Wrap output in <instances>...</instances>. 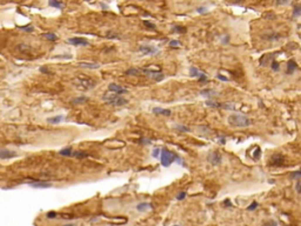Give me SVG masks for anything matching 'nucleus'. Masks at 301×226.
<instances>
[{"label": "nucleus", "mask_w": 301, "mask_h": 226, "mask_svg": "<svg viewBox=\"0 0 301 226\" xmlns=\"http://www.w3.org/2000/svg\"><path fill=\"white\" fill-rule=\"evenodd\" d=\"M207 79H208V78H207V75H206V74H205V73H202V74H201V75H200V77H199V78H198V80H199V81H200V83H203V81H207Z\"/></svg>", "instance_id": "nucleus-43"}, {"label": "nucleus", "mask_w": 301, "mask_h": 226, "mask_svg": "<svg viewBox=\"0 0 301 226\" xmlns=\"http://www.w3.org/2000/svg\"><path fill=\"white\" fill-rule=\"evenodd\" d=\"M16 50H17L18 52L23 53V54H27V53H30V52H31L32 47H31L30 45L25 44V43H21V44H18V45L16 46Z\"/></svg>", "instance_id": "nucleus-14"}, {"label": "nucleus", "mask_w": 301, "mask_h": 226, "mask_svg": "<svg viewBox=\"0 0 301 226\" xmlns=\"http://www.w3.org/2000/svg\"><path fill=\"white\" fill-rule=\"evenodd\" d=\"M301 14V7L300 6H294V9H293V12H292V17H294V18H296V17H299Z\"/></svg>", "instance_id": "nucleus-30"}, {"label": "nucleus", "mask_w": 301, "mask_h": 226, "mask_svg": "<svg viewBox=\"0 0 301 226\" xmlns=\"http://www.w3.org/2000/svg\"><path fill=\"white\" fill-rule=\"evenodd\" d=\"M216 78H218V79H220V80H222V81H228V78L222 77L221 74H216Z\"/></svg>", "instance_id": "nucleus-49"}, {"label": "nucleus", "mask_w": 301, "mask_h": 226, "mask_svg": "<svg viewBox=\"0 0 301 226\" xmlns=\"http://www.w3.org/2000/svg\"><path fill=\"white\" fill-rule=\"evenodd\" d=\"M160 153H161V149H160V148H154L153 152H152V157L159 158V157H160Z\"/></svg>", "instance_id": "nucleus-39"}, {"label": "nucleus", "mask_w": 301, "mask_h": 226, "mask_svg": "<svg viewBox=\"0 0 301 226\" xmlns=\"http://www.w3.org/2000/svg\"><path fill=\"white\" fill-rule=\"evenodd\" d=\"M64 119H65V117L61 115V114H59V115H54V117L47 118V123H49V124H59V123H61Z\"/></svg>", "instance_id": "nucleus-19"}, {"label": "nucleus", "mask_w": 301, "mask_h": 226, "mask_svg": "<svg viewBox=\"0 0 301 226\" xmlns=\"http://www.w3.org/2000/svg\"><path fill=\"white\" fill-rule=\"evenodd\" d=\"M300 187H301V181L300 180H296V184H295V190L297 193H300Z\"/></svg>", "instance_id": "nucleus-48"}, {"label": "nucleus", "mask_w": 301, "mask_h": 226, "mask_svg": "<svg viewBox=\"0 0 301 226\" xmlns=\"http://www.w3.org/2000/svg\"><path fill=\"white\" fill-rule=\"evenodd\" d=\"M186 194H187L186 192H180V193L178 194L177 199H178V200H184V199H185V197H186Z\"/></svg>", "instance_id": "nucleus-46"}, {"label": "nucleus", "mask_w": 301, "mask_h": 226, "mask_svg": "<svg viewBox=\"0 0 301 226\" xmlns=\"http://www.w3.org/2000/svg\"><path fill=\"white\" fill-rule=\"evenodd\" d=\"M79 67H83V68H90V69H97L99 68V64H95V62H87V61H81L78 64Z\"/></svg>", "instance_id": "nucleus-18"}, {"label": "nucleus", "mask_w": 301, "mask_h": 226, "mask_svg": "<svg viewBox=\"0 0 301 226\" xmlns=\"http://www.w3.org/2000/svg\"><path fill=\"white\" fill-rule=\"evenodd\" d=\"M141 72H140V68H138V67H131V68H128V69H126L125 71V74L126 75H139Z\"/></svg>", "instance_id": "nucleus-20"}, {"label": "nucleus", "mask_w": 301, "mask_h": 226, "mask_svg": "<svg viewBox=\"0 0 301 226\" xmlns=\"http://www.w3.org/2000/svg\"><path fill=\"white\" fill-rule=\"evenodd\" d=\"M260 154H261V151H260L259 147H256V152H255V154L253 156V158H254V159H259V158H260Z\"/></svg>", "instance_id": "nucleus-47"}, {"label": "nucleus", "mask_w": 301, "mask_h": 226, "mask_svg": "<svg viewBox=\"0 0 301 226\" xmlns=\"http://www.w3.org/2000/svg\"><path fill=\"white\" fill-rule=\"evenodd\" d=\"M142 23H143V25H145V26H146L147 28H149V30H155V28H157L155 24H153V23H150V21H148V20H143Z\"/></svg>", "instance_id": "nucleus-35"}, {"label": "nucleus", "mask_w": 301, "mask_h": 226, "mask_svg": "<svg viewBox=\"0 0 301 226\" xmlns=\"http://www.w3.org/2000/svg\"><path fill=\"white\" fill-rule=\"evenodd\" d=\"M300 178H301V172L299 170L292 172V174H290V179L292 180H300Z\"/></svg>", "instance_id": "nucleus-33"}, {"label": "nucleus", "mask_w": 301, "mask_h": 226, "mask_svg": "<svg viewBox=\"0 0 301 226\" xmlns=\"http://www.w3.org/2000/svg\"><path fill=\"white\" fill-rule=\"evenodd\" d=\"M296 68H297V64L295 62L294 59H290L287 61V71H286L287 74H293Z\"/></svg>", "instance_id": "nucleus-17"}, {"label": "nucleus", "mask_w": 301, "mask_h": 226, "mask_svg": "<svg viewBox=\"0 0 301 226\" xmlns=\"http://www.w3.org/2000/svg\"><path fill=\"white\" fill-rule=\"evenodd\" d=\"M170 46L171 47H175V46H181V43L179 40H171L170 41Z\"/></svg>", "instance_id": "nucleus-42"}, {"label": "nucleus", "mask_w": 301, "mask_h": 226, "mask_svg": "<svg viewBox=\"0 0 301 226\" xmlns=\"http://www.w3.org/2000/svg\"><path fill=\"white\" fill-rule=\"evenodd\" d=\"M140 144H142V145H149V144H152V141H150L149 139L142 138V139H140Z\"/></svg>", "instance_id": "nucleus-45"}, {"label": "nucleus", "mask_w": 301, "mask_h": 226, "mask_svg": "<svg viewBox=\"0 0 301 226\" xmlns=\"http://www.w3.org/2000/svg\"><path fill=\"white\" fill-rule=\"evenodd\" d=\"M102 100L106 101L107 104L112 105V106H124L126 104H128V100L120 96V94H115V93H106L102 96Z\"/></svg>", "instance_id": "nucleus-4"}, {"label": "nucleus", "mask_w": 301, "mask_h": 226, "mask_svg": "<svg viewBox=\"0 0 301 226\" xmlns=\"http://www.w3.org/2000/svg\"><path fill=\"white\" fill-rule=\"evenodd\" d=\"M258 205H259L258 201H253V203L247 207V211H253V210H255V208L258 207Z\"/></svg>", "instance_id": "nucleus-41"}, {"label": "nucleus", "mask_w": 301, "mask_h": 226, "mask_svg": "<svg viewBox=\"0 0 301 226\" xmlns=\"http://www.w3.org/2000/svg\"><path fill=\"white\" fill-rule=\"evenodd\" d=\"M106 38L107 39H121L120 35L114 31H107L106 32Z\"/></svg>", "instance_id": "nucleus-26"}, {"label": "nucleus", "mask_w": 301, "mask_h": 226, "mask_svg": "<svg viewBox=\"0 0 301 226\" xmlns=\"http://www.w3.org/2000/svg\"><path fill=\"white\" fill-rule=\"evenodd\" d=\"M152 204H149V203H147V201H143V203H140V204H138L136 205V211H139V212H146V211H149V210H152Z\"/></svg>", "instance_id": "nucleus-16"}, {"label": "nucleus", "mask_w": 301, "mask_h": 226, "mask_svg": "<svg viewBox=\"0 0 301 226\" xmlns=\"http://www.w3.org/2000/svg\"><path fill=\"white\" fill-rule=\"evenodd\" d=\"M73 85L75 89L81 92H87V91L93 90L97 86V81L90 77H86L84 74H79L78 77L73 80Z\"/></svg>", "instance_id": "nucleus-1"}, {"label": "nucleus", "mask_w": 301, "mask_h": 226, "mask_svg": "<svg viewBox=\"0 0 301 226\" xmlns=\"http://www.w3.org/2000/svg\"><path fill=\"white\" fill-rule=\"evenodd\" d=\"M160 154H161V156H160V163H161V165H163V166H165V167L171 166L174 162L180 163L182 166L185 165V164L182 163L181 158H180V157H178L175 153H173L172 151H168V149L164 148V149H161V153H160Z\"/></svg>", "instance_id": "nucleus-3"}, {"label": "nucleus", "mask_w": 301, "mask_h": 226, "mask_svg": "<svg viewBox=\"0 0 301 226\" xmlns=\"http://www.w3.org/2000/svg\"><path fill=\"white\" fill-rule=\"evenodd\" d=\"M41 73H44V74H51V71L47 68V67H45V66H42V67H40V69H39Z\"/></svg>", "instance_id": "nucleus-44"}, {"label": "nucleus", "mask_w": 301, "mask_h": 226, "mask_svg": "<svg viewBox=\"0 0 301 226\" xmlns=\"http://www.w3.org/2000/svg\"><path fill=\"white\" fill-rule=\"evenodd\" d=\"M48 5L51 6V7H55V9H58V10H61V9H64V3H61V1H53V0H51V1H48Z\"/></svg>", "instance_id": "nucleus-25"}, {"label": "nucleus", "mask_w": 301, "mask_h": 226, "mask_svg": "<svg viewBox=\"0 0 301 226\" xmlns=\"http://www.w3.org/2000/svg\"><path fill=\"white\" fill-rule=\"evenodd\" d=\"M41 37H42V38H45V39H46V40H48V41H57V40H58L57 34L51 33V32H48V33H44V34H41Z\"/></svg>", "instance_id": "nucleus-21"}, {"label": "nucleus", "mask_w": 301, "mask_h": 226, "mask_svg": "<svg viewBox=\"0 0 301 226\" xmlns=\"http://www.w3.org/2000/svg\"><path fill=\"white\" fill-rule=\"evenodd\" d=\"M72 157H75V158H78V159H83V158H87L88 154L85 153V152H83V151H74V149H73Z\"/></svg>", "instance_id": "nucleus-22"}, {"label": "nucleus", "mask_w": 301, "mask_h": 226, "mask_svg": "<svg viewBox=\"0 0 301 226\" xmlns=\"http://www.w3.org/2000/svg\"><path fill=\"white\" fill-rule=\"evenodd\" d=\"M227 123L230 126L232 127H237V128H244V127H248L253 124L252 119L248 118L245 114H240V113H232L228 115L227 118Z\"/></svg>", "instance_id": "nucleus-2"}, {"label": "nucleus", "mask_w": 301, "mask_h": 226, "mask_svg": "<svg viewBox=\"0 0 301 226\" xmlns=\"http://www.w3.org/2000/svg\"><path fill=\"white\" fill-rule=\"evenodd\" d=\"M28 185L33 188H49L52 187V183H48V181H44V180H33V181H30Z\"/></svg>", "instance_id": "nucleus-10"}, {"label": "nucleus", "mask_w": 301, "mask_h": 226, "mask_svg": "<svg viewBox=\"0 0 301 226\" xmlns=\"http://www.w3.org/2000/svg\"><path fill=\"white\" fill-rule=\"evenodd\" d=\"M68 44L71 45H74V46H88L90 43L87 39L85 38H80V37H74V38H69L67 40Z\"/></svg>", "instance_id": "nucleus-9"}, {"label": "nucleus", "mask_w": 301, "mask_h": 226, "mask_svg": "<svg viewBox=\"0 0 301 226\" xmlns=\"http://www.w3.org/2000/svg\"><path fill=\"white\" fill-rule=\"evenodd\" d=\"M221 160H222V157L218 151H211V152L208 153V156H207V162L209 164L214 165V166L221 164Z\"/></svg>", "instance_id": "nucleus-5"}, {"label": "nucleus", "mask_w": 301, "mask_h": 226, "mask_svg": "<svg viewBox=\"0 0 301 226\" xmlns=\"http://www.w3.org/2000/svg\"><path fill=\"white\" fill-rule=\"evenodd\" d=\"M61 226H77V224L75 222H67V224H64Z\"/></svg>", "instance_id": "nucleus-50"}, {"label": "nucleus", "mask_w": 301, "mask_h": 226, "mask_svg": "<svg viewBox=\"0 0 301 226\" xmlns=\"http://www.w3.org/2000/svg\"><path fill=\"white\" fill-rule=\"evenodd\" d=\"M196 12H198L199 14H203V13L207 12V7H205V6H199V7H196Z\"/></svg>", "instance_id": "nucleus-40"}, {"label": "nucleus", "mask_w": 301, "mask_h": 226, "mask_svg": "<svg viewBox=\"0 0 301 226\" xmlns=\"http://www.w3.org/2000/svg\"><path fill=\"white\" fill-rule=\"evenodd\" d=\"M107 89H108V91H110L111 93H115V94H120V96L128 93V90H127L126 87H124V86H121V85H118V84H115V83H111Z\"/></svg>", "instance_id": "nucleus-6"}, {"label": "nucleus", "mask_w": 301, "mask_h": 226, "mask_svg": "<svg viewBox=\"0 0 301 226\" xmlns=\"http://www.w3.org/2000/svg\"><path fill=\"white\" fill-rule=\"evenodd\" d=\"M203 72H201V71H199L196 67H194V66H191L189 67V74H191V77H200V75L202 74Z\"/></svg>", "instance_id": "nucleus-24"}, {"label": "nucleus", "mask_w": 301, "mask_h": 226, "mask_svg": "<svg viewBox=\"0 0 301 226\" xmlns=\"http://www.w3.org/2000/svg\"><path fill=\"white\" fill-rule=\"evenodd\" d=\"M152 112L157 115H165V117H170L172 114V111L171 110H167V108H163V107H153Z\"/></svg>", "instance_id": "nucleus-13"}, {"label": "nucleus", "mask_w": 301, "mask_h": 226, "mask_svg": "<svg viewBox=\"0 0 301 226\" xmlns=\"http://www.w3.org/2000/svg\"><path fill=\"white\" fill-rule=\"evenodd\" d=\"M206 105H207V106H209V107H215V108H220V103H214V101L207 100V101H206Z\"/></svg>", "instance_id": "nucleus-37"}, {"label": "nucleus", "mask_w": 301, "mask_h": 226, "mask_svg": "<svg viewBox=\"0 0 301 226\" xmlns=\"http://www.w3.org/2000/svg\"><path fill=\"white\" fill-rule=\"evenodd\" d=\"M261 226H279V224H278V221L274 220V219H267V220L262 221Z\"/></svg>", "instance_id": "nucleus-27"}, {"label": "nucleus", "mask_w": 301, "mask_h": 226, "mask_svg": "<svg viewBox=\"0 0 301 226\" xmlns=\"http://www.w3.org/2000/svg\"><path fill=\"white\" fill-rule=\"evenodd\" d=\"M215 94H216V92L213 91V90H202V91H201V96H203V97L212 98V97H214Z\"/></svg>", "instance_id": "nucleus-29"}, {"label": "nucleus", "mask_w": 301, "mask_h": 226, "mask_svg": "<svg viewBox=\"0 0 301 226\" xmlns=\"http://www.w3.org/2000/svg\"><path fill=\"white\" fill-rule=\"evenodd\" d=\"M139 52H141L142 54L145 55H153V54H157L159 52V48L158 47H154L152 45H141L139 47Z\"/></svg>", "instance_id": "nucleus-8"}, {"label": "nucleus", "mask_w": 301, "mask_h": 226, "mask_svg": "<svg viewBox=\"0 0 301 226\" xmlns=\"http://www.w3.org/2000/svg\"><path fill=\"white\" fill-rule=\"evenodd\" d=\"M19 30H20V31H24V32H27V33H31V32L34 31V27H33L32 25H26V26L19 27Z\"/></svg>", "instance_id": "nucleus-31"}, {"label": "nucleus", "mask_w": 301, "mask_h": 226, "mask_svg": "<svg viewBox=\"0 0 301 226\" xmlns=\"http://www.w3.org/2000/svg\"><path fill=\"white\" fill-rule=\"evenodd\" d=\"M262 38L265 40H267V41H276V40H279L281 38V35L278 32H275V31H268V32H266L262 35Z\"/></svg>", "instance_id": "nucleus-12"}, {"label": "nucleus", "mask_w": 301, "mask_h": 226, "mask_svg": "<svg viewBox=\"0 0 301 226\" xmlns=\"http://www.w3.org/2000/svg\"><path fill=\"white\" fill-rule=\"evenodd\" d=\"M220 144L225 145V144H226V139H225V138H221V139H220Z\"/></svg>", "instance_id": "nucleus-51"}, {"label": "nucleus", "mask_w": 301, "mask_h": 226, "mask_svg": "<svg viewBox=\"0 0 301 226\" xmlns=\"http://www.w3.org/2000/svg\"><path fill=\"white\" fill-rule=\"evenodd\" d=\"M173 226H179V225H173Z\"/></svg>", "instance_id": "nucleus-52"}, {"label": "nucleus", "mask_w": 301, "mask_h": 226, "mask_svg": "<svg viewBox=\"0 0 301 226\" xmlns=\"http://www.w3.org/2000/svg\"><path fill=\"white\" fill-rule=\"evenodd\" d=\"M174 128H175L177 131H179V132H182V133H185V132H189V131H191L187 126H182V125H175V126H174Z\"/></svg>", "instance_id": "nucleus-32"}, {"label": "nucleus", "mask_w": 301, "mask_h": 226, "mask_svg": "<svg viewBox=\"0 0 301 226\" xmlns=\"http://www.w3.org/2000/svg\"><path fill=\"white\" fill-rule=\"evenodd\" d=\"M285 163V157L281 154V153H275L271 157V160H269V165L271 166H274V167H279V166H282Z\"/></svg>", "instance_id": "nucleus-7"}, {"label": "nucleus", "mask_w": 301, "mask_h": 226, "mask_svg": "<svg viewBox=\"0 0 301 226\" xmlns=\"http://www.w3.org/2000/svg\"><path fill=\"white\" fill-rule=\"evenodd\" d=\"M220 108L222 110H228V111H234L235 106L233 104H226V103H220Z\"/></svg>", "instance_id": "nucleus-28"}, {"label": "nucleus", "mask_w": 301, "mask_h": 226, "mask_svg": "<svg viewBox=\"0 0 301 226\" xmlns=\"http://www.w3.org/2000/svg\"><path fill=\"white\" fill-rule=\"evenodd\" d=\"M46 217H47L48 219H54V218L58 217V213H57L55 211H49V212L46 213Z\"/></svg>", "instance_id": "nucleus-38"}, {"label": "nucleus", "mask_w": 301, "mask_h": 226, "mask_svg": "<svg viewBox=\"0 0 301 226\" xmlns=\"http://www.w3.org/2000/svg\"><path fill=\"white\" fill-rule=\"evenodd\" d=\"M72 153H73V149L71 147H66V148H62L59 151V154L65 156V157H72Z\"/></svg>", "instance_id": "nucleus-23"}, {"label": "nucleus", "mask_w": 301, "mask_h": 226, "mask_svg": "<svg viewBox=\"0 0 301 226\" xmlns=\"http://www.w3.org/2000/svg\"><path fill=\"white\" fill-rule=\"evenodd\" d=\"M271 67H272V69L273 71H275V72H278L279 69H280V66H279V62L276 61V60H273L272 62H271Z\"/></svg>", "instance_id": "nucleus-36"}, {"label": "nucleus", "mask_w": 301, "mask_h": 226, "mask_svg": "<svg viewBox=\"0 0 301 226\" xmlns=\"http://www.w3.org/2000/svg\"><path fill=\"white\" fill-rule=\"evenodd\" d=\"M88 100H90V98H88V97H85V96H83V97H75V98H72V99L69 100V104H72V105H81V104L87 103Z\"/></svg>", "instance_id": "nucleus-15"}, {"label": "nucleus", "mask_w": 301, "mask_h": 226, "mask_svg": "<svg viewBox=\"0 0 301 226\" xmlns=\"http://www.w3.org/2000/svg\"><path fill=\"white\" fill-rule=\"evenodd\" d=\"M17 157V153L14 151H11L8 148H1L0 149V159L3 160H8V159H12V158H16Z\"/></svg>", "instance_id": "nucleus-11"}, {"label": "nucleus", "mask_w": 301, "mask_h": 226, "mask_svg": "<svg viewBox=\"0 0 301 226\" xmlns=\"http://www.w3.org/2000/svg\"><path fill=\"white\" fill-rule=\"evenodd\" d=\"M173 32H177V33H186L187 30H186V27H184V26H174V27H173Z\"/></svg>", "instance_id": "nucleus-34"}]
</instances>
